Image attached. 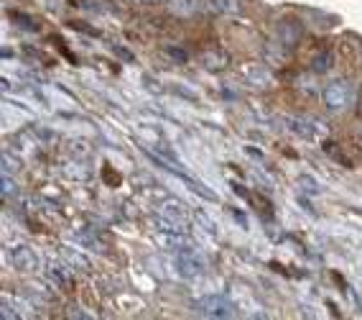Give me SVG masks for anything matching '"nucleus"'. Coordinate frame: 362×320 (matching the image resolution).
<instances>
[{"label": "nucleus", "mask_w": 362, "mask_h": 320, "mask_svg": "<svg viewBox=\"0 0 362 320\" xmlns=\"http://www.w3.org/2000/svg\"><path fill=\"white\" fill-rule=\"evenodd\" d=\"M321 98H324V105H327L329 110H344V108L352 105L355 90H352V85H349L347 79H335V82H329V85L324 87Z\"/></svg>", "instance_id": "f257e3e1"}, {"label": "nucleus", "mask_w": 362, "mask_h": 320, "mask_svg": "<svg viewBox=\"0 0 362 320\" xmlns=\"http://www.w3.org/2000/svg\"><path fill=\"white\" fill-rule=\"evenodd\" d=\"M283 123L288 126L291 134L304 136V139H316L319 134H327V126H321V123L314 121V118H304V115H288Z\"/></svg>", "instance_id": "f03ea898"}, {"label": "nucleus", "mask_w": 362, "mask_h": 320, "mask_svg": "<svg viewBox=\"0 0 362 320\" xmlns=\"http://www.w3.org/2000/svg\"><path fill=\"white\" fill-rule=\"evenodd\" d=\"M176 269H179L181 277L187 279H194L199 277L204 271V259L196 251L187 249V251H179V256H176Z\"/></svg>", "instance_id": "7ed1b4c3"}, {"label": "nucleus", "mask_w": 362, "mask_h": 320, "mask_svg": "<svg viewBox=\"0 0 362 320\" xmlns=\"http://www.w3.org/2000/svg\"><path fill=\"white\" fill-rule=\"evenodd\" d=\"M194 307L204 318H232V315H235L230 300H224V297H204L199 300Z\"/></svg>", "instance_id": "20e7f679"}, {"label": "nucleus", "mask_w": 362, "mask_h": 320, "mask_svg": "<svg viewBox=\"0 0 362 320\" xmlns=\"http://www.w3.org/2000/svg\"><path fill=\"white\" fill-rule=\"evenodd\" d=\"M159 215L161 221L166 223V226H174V228H181L187 223V207L181 205L179 200H166V203H161L159 207Z\"/></svg>", "instance_id": "39448f33"}, {"label": "nucleus", "mask_w": 362, "mask_h": 320, "mask_svg": "<svg viewBox=\"0 0 362 320\" xmlns=\"http://www.w3.org/2000/svg\"><path fill=\"white\" fill-rule=\"evenodd\" d=\"M243 77L255 87H268L273 82V75L268 72V67H263V64H245Z\"/></svg>", "instance_id": "423d86ee"}, {"label": "nucleus", "mask_w": 362, "mask_h": 320, "mask_svg": "<svg viewBox=\"0 0 362 320\" xmlns=\"http://www.w3.org/2000/svg\"><path fill=\"white\" fill-rule=\"evenodd\" d=\"M204 0H166L168 11L176 15V18H192V15L199 13Z\"/></svg>", "instance_id": "0eeeda50"}, {"label": "nucleus", "mask_w": 362, "mask_h": 320, "mask_svg": "<svg viewBox=\"0 0 362 320\" xmlns=\"http://www.w3.org/2000/svg\"><path fill=\"white\" fill-rule=\"evenodd\" d=\"M227 54H224L222 49H207L202 54V67L207 72H222L224 67H227Z\"/></svg>", "instance_id": "6e6552de"}, {"label": "nucleus", "mask_w": 362, "mask_h": 320, "mask_svg": "<svg viewBox=\"0 0 362 320\" xmlns=\"http://www.w3.org/2000/svg\"><path fill=\"white\" fill-rule=\"evenodd\" d=\"M204 6L217 15H237L240 13V0H204Z\"/></svg>", "instance_id": "1a4fd4ad"}, {"label": "nucleus", "mask_w": 362, "mask_h": 320, "mask_svg": "<svg viewBox=\"0 0 362 320\" xmlns=\"http://www.w3.org/2000/svg\"><path fill=\"white\" fill-rule=\"evenodd\" d=\"M279 39H281L283 46H293V44L299 41V26L291 23V21L281 23V26H279Z\"/></svg>", "instance_id": "9d476101"}, {"label": "nucleus", "mask_w": 362, "mask_h": 320, "mask_svg": "<svg viewBox=\"0 0 362 320\" xmlns=\"http://www.w3.org/2000/svg\"><path fill=\"white\" fill-rule=\"evenodd\" d=\"M163 51H166V54L174 59V62H187V51L179 49V46H163Z\"/></svg>", "instance_id": "9b49d317"}, {"label": "nucleus", "mask_w": 362, "mask_h": 320, "mask_svg": "<svg viewBox=\"0 0 362 320\" xmlns=\"http://www.w3.org/2000/svg\"><path fill=\"white\" fill-rule=\"evenodd\" d=\"M327 67H329V57H324V54H319V57H316V62H314V70L321 72V70H327Z\"/></svg>", "instance_id": "f8f14e48"}, {"label": "nucleus", "mask_w": 362, "mask_h": 320, "mask_svg": "<svg viewBox=\"0 0 362 320\" xmlns=\"http://www.w3.org/2000/svg\"><path fill=\"white\" fill-rule=\"evenodd\" d=\"M135 3H140V6H159L163 0H135Z\"/></svg>", "instance_id": "ddd939ff"}]
</instances>
